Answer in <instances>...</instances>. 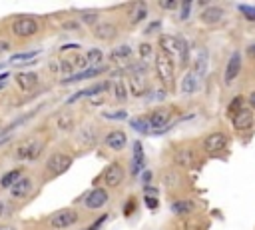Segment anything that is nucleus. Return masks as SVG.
<instances>
[{
  "label": "nucleus",
  "instance_id": "nucleus-1",
  "mask_svg": "<svg viewBox=\"0 0 255 230\" xmlns=\"http://www.w3.org/2000/svg\"><path fill=\"white\" fill-rule=\"evenodd\" d=\"M78 220H80L78 210H74V208H62V210L54 212V214L48 218V226L54 228V230H68V228H72Z\"/></svg>",
  "mask_w": 255,
  "mask_h": 230
},
{
  "label": "nucleus",
  "instance_id": "nucleus-2",
  "mask_svg": "<svg viewBox=\"0 0 255 230\" xmlns=\"http://www.w3.org/2000/svg\"><path fill=\"white\" fill-rule=\"evenodd\" d=\"M156 72H158V78L162 80V84L172 88L174 86V80H176V68H174V60L165 56L164 52L156 56Z\"/></svg>",
  "mask_w": 255,
  "mask_h": 230
},
{
  "label": "nucleus",
  "instance_id": "nucleus-3",
  "mask_svg": "<svg viewBox=\"0 0 255 230\" xmlns=\"http://www.w3.org/2000/svg\"><path fill=\"white\" fill-rule=\"evenodd\" d=\"M72 162H74V158L70 154H66V152H54V154H50L48 160H46V170L52 174V176H60V174H64V172L70 170Z\"/></svg>",
  "mask_w": 255,
  "mask_h": 230
},
{
  "label": "nucleus",
  "instance_id": "nucleus-4",
  "mask_svg": "<svg viewBox=\"0 0 255 230\" xmlns=\"http://www.w3.org/2000/svg\"><path fill=\"white\" fill-rule=\"evenodd\" d=\"M227 144H229V138L224 132H211V134H208L206 138H203L201 148L210 156H217L227 148Z\"/></svg>",
  "mask_w": 255,
  "mask_h": 230
},
{
  "label": "nucleus",
  "instance_id": "nucleus-5",
  "mask_svg": "<svg viewBox=\"0 0 255 230\" xmlns=\"http://www.w3.org/2000/svg\"><path fill=\"white\" fill-rule=\"evenodd\" d=\"M42 148H44V144H42L40 138H28L22 144H18V148H16V160L32 162V160H36L40 156Z\"/></svg>",
  "mask_w": 255,
  "mask_h": 230
},
{
  "label": "nucleus",
  "instance_id": "nucleus-6",
  "mask_svg": "<svg viewBox=\"0 0 255 230\" xmlns=\"http://www.w3.org/2000/svg\"><path fill=\"white\" fill-rule=\"evenodd\" d=\"M38 22L30 18V16H18L14 22H12V34L18 36V38H32L38 34Z\"/></svg>",
  "mask_w": 255,
  "mask_h": 230
},
{
  "label": "nucleus",
  "instance_id": "nucleus-7",
  "mask_svg": "<svg viewBox=\"0 0 255 230\" xmlns=\"http://www.w3.org/2000/svg\"><path fill=\"white\" fill-rule=\"evenodd\" d=\"M104 182H106V186H110V188H116V186H120L122 182H124V178H126V168L122 166L120 162H112V164H108L106 166V170H104Z\"/></svg>",
  "mask_w": 255,
  "mask_h": 230
},
{
  "label": "nucleus",
  "instance_id": "nucleus-8",
  "mask_svg": "<svg viewBox=\"0 0 255 230\" xmlns=\"http://www.w3.org/2000/svg\"><path fill=\"white\" fill-rule=\"evenodd\" d=\"M110 200V192L106 188H94L92 192H88V196L84 198V206L88 210H98V208H104Z\"/></svg>",
  "mask_w": 255,
  "mask_h": 230
},
{
  "label": "nucleus",
  "instance_id": "nucleus-9",
  "mask_svg": "<svg viewBox=\"0 0 255 230\" xmlns=\"http://www.w3.org/2000/svg\"><path fill=\"white\" fill-rule=\"evenodd\" d=\"M104 146L110 150L120 152L128 146V134L124 132V130H112V132H108L104 136Z\"/></svg>",
  "mask_w": 255,
  "mask_h": 230
},
{
  "label": "nucleus",
  "instance_id": "nucleus-10",
  "mask_svg": "<svg viewBox=\"0 0 255 230\" xmlns=\"http://www.w3.org/2000/svg\"><path fill=\"white\" fill-rule=\"evenodd\" d=\"M241 66H243V60H241V52H233L227 60V66H225V74H224V80H225V84H231V82L240 76L241 72Z\"/></svg>",
  "mask_w": 255,
  "mask_h": 230
},
{
  "label": "nucleus",
  "instance_id": "nucleus-11",
  "mask_svg": "<svg viewBox=\"0 0 255 230\" xmlns=\"http://www.w3.org/2000/svg\"><path fill=\"white\" fill-rule=\"evenodd\" d=\"M253 120H255V114L251 108H241L237 114H233L231 116V122H233V128L235 130H247L253 126Z\"/></svg>",
  "mask_w": 255,
  "mask_h": 230
},
{
  "label": "nucleus",
  "instance_id": "nucleus-12",
  "mask_svg": "<svg viewBox=\"0 0 255 230\" xmlns=\"http://www.w3.org/2000/svg\"><path fill=\"white\" fill-rule=\"evenodd\" d=\"M144 72H146V68H135V72L130 78V90L134 96H142L148 90V82H146Z\"/></svg>",
  "mask_w": 255,
  "mask_h": 230
},
{
  "label": "nucleus",
  "instance_id": "nucleus-13",
  "mask_svg": "<svg viewBox=\"0 0 255 230\" xmlns=\"http://www.w3.org/2000/svg\"><path fill=\"white\" fill-rule=\"evenodd\" d=\"M94 36L98 40H114L118 36V26L110 20L100 22L98 26H94Z\"/></svg>",
  "mask_w": 255,
  "mask_h": 230
},
{
  "label": "nucleus",
  "instance_id": "nucleus-14",
  "mask_svg": "<svg viewBox=\"0 0 255 230\" xmlns=\"http://www.w3.org/2000/svg\"><path fill=\"white\" fill-rule=\"evenodd\" d=\"M169 118H172V112H169L167 108H156L154 112L148 116L150 120V128H165Z\"/></svg>",
  "mask_w": 255,
  "mask_h": 230
},
{
  "label": "nucleus",
  "instance_id": "nucleus-15",
  "mask_svg": "<svg viewBox=\"0 0 255 230\" xmlns=\"http://www.w3.org/2000/svg\"><path fill=\"white\" fill-rule=\"evenodd\" d=\"M224 16H225V10L224 8H219V6H210L206 8L201 14H199V18L203 24H219L224 20Z\"/></svg>",
  "mask_w": 255,
  "mask_h": 230
},
{
  "label": "nucleus",
  "instance_id": "nucleus-16",
  "mask_svg": "<svg viewBox=\"0 0 255 230\" xmlns=\"http://www.w3.org/2000/svg\"><path fill=\"white\" fill-rule=\"evenodd\" d=\"M16 84L24 92H30L38 86V74L36 72H18L16 74Z\"/></svg>",
  "mask_w": 255,
  "mask_h": 230
},
{
  "label": "nucleus",
  "instance_id": "nucleus-17",
  "mask_svg": "<svg viewBox=\"0 0 255 230\" xmlns=\"http://www.w3.org/2000/svg\"><path fill=\"white\" fill-rule=\"evenodd\" d=\"M197 88H199V78H197V74L194 70L185 72L183 78H181V84H180L181 94H194V92H197Z\"/></svg>",
  "mask_w": 255,
  "mask_h": 230
},
{
  "label": "nucleus",
  "instance_id": "nucleus-18",
  "mask_svg": "<svg viewBox=\"0 0 255 230\" xmlns=\"http://www.w3.org/2000/svg\"><path fill=\"white\" fill-rule=\"evenodd\" d=\"M146 166V154H144V146L138 140L134 144V164H132V174L138 176L142 172V168Z\"/></svg>",
  "mask_w": 255,
  "mask_h": 230
},
{
  "label": "nucleus",
  "instance_id": "nucleus-19",
  "mask_svg": "<svg viewBox=\"0 0 255 230\" xmlns=\"http://www.w3.org/2000/svg\"><path fill=\"white\" fill-rule=\"evenodd\" d=\"M30 190H32V180L28 176H22L18 182L10 188V196L12 198H24V196L30 194Z\"/></svg>",
  "mask_w": 255,
  "mask_h": 230
},
{
  "label": "nucleus",
  "instance_id": "nucleus-20",
  "mask_svg": "<svg viewBox=\"0 0 255 230\" xmlns=\"http://www.w3.org/2000/svg\"><path fill=\"white\" fill-rule=\"evenodd\" d=\"M106 68L100 66V68H88V70H82L78 74H70L66 80H62V84H70V82H82V80H90V78H96L98 74H102Z\"/></svg>",
  "mask_w": 255,
  "mask_h": 230
},
{
  "label": "nucleus",
  "instance_id": "nucleus-21",
  "mask_svg": "<svg viewBox=\"0 0 255 230\" xmlns=\"http://www.w3.org/2000/svg\"><path fill=\"white\" fill-rule=\"evenodd\" d=\"M195 210V202L194 200H176L174 204H172V212L174 214H178V216H185V214H192V212Z\"/></svg>",
  "mask_w": 255,
  "mask_h": 230
},
{
  "label": "nucleus",
  "instance_id": "nucleus-22",
  "mask_svg": "<svg viewBox=\"0 0 255 230\" xmlns=\"http://www.w3.org/2000/svg\"><path fill=\"white\" fill-rule=\"evenodd\" d=\"M24 176V172L20 168H14V170H8L6 174H2V178H0V186L2 188H12L18 180Z\"/></svg>",
  "mask_w": 255,
  "mask_h": 230
},
{
  "label": "nucleus",
  "instance_id": "nucleus-23",
  "mask_svg": "<svg viewBox=\"0 0 255 230\" xmlns=\"http://www.w3.org/2000/svg\"><path fill=\"white\" fill-rule=\"evenodd\" d=\"M194 72L197 74L199 80L206 76V72H208V50H206V48H199L197 58H195V70Z\"/></svg>",
  "mask_w": 255,
  "mask_h": 230
},
{
  "label": "nucleus",
  "instance_id": "nucleus-24",
  "mask_svg": "<svg viewBox=\"0 0 255 230\" xmlns=\"http://www.w3.org/2000/svg\"><path fill=\"white\" fill-rule=\"evenodd\" d=\"M84 56H86V62L90 68H100L102 62H104V52H102L100 48H88V52Z\"/></svg>",
  "mask_w": 255,
  "mask_h": 230
},
{
  "label": "nucleus",
  "instance_id": "nucleus-25",
  "mask_svg": "<svg viewBox=\"0 0 255 230\" xmlns=\"http://www.w3.org/2000/svg\"><path fill=\"white\" fill-rule=\"evenodd\" d=\"M174 160H176V164H180V166H192L195 156H194V152L190 148H181V150L176 152Z\"/></svg>",
  "mask_w": 255,
  "mask_h": 230
},
{
  "label": "nucleus",
  "instance_id": "nucleus-26",
  "mask_svg": "<svg viewBox=\"0 0 255 230\" xmlns=\"http://www.w3.org/2000/svg\"><path fill=\"white\" fill-rule=\"evenodd\" d=\"M132 56V48L128 46V44H124V46H118V48H114L112 50V54H110V60L112 62H124L126 58H130Z\"/></svg>",
  "mask_w": 255,
  "mask_h": 230
},
{
  "label": "nucleus",
  "instance_id": "nucleus-27",
  "mask_svg": "<svg viewBox=\"0 0 255 230\" xmlns=\"http://www.w3.org/2000/svg\"><path fill=\"white\" fill-rule=\"evenodd\" d=\"M56 126L60 128V130H72L74 128V116L72 114H68V112H62V114H58V118H56Z\"/></svg>",
  "mask_w": 255,
  "mask_h": 230
},
{
  "label": "nucleus",
  "instance_id": "nucleus-28",
  "mask_svg": "<svg viewBox=\"0 0 255 230\" xmlns=\"http://www.w3.org/2000/svg\"><path fill=\"white\" fill-rule=\"evenodd\" d=\"M112 86H114V96H116V100L124 102L126 98H128V84H126L124 80H116Z\"/></svg>",
  "mask_w": 255,
  "mask_h": 230
},
{
  "label": "nucleus",
  "instance_id": "nucleus-29",
  "mask_svg": "<svg viewBox=\"0 0 255 230\" xmlns=\"http://www.w3.org/2000/svg\"><path fill=\"white\" fill-rule=\"evenodd\" d=\"M146 16H148V8H146V4H138L134 8V12L130 14V22L132 24H140L142 20H146Z\"/></svg>",
  "mask_w": 255,
  "mask_h": 230
},
{
  "label": "nucleus",
  "instance_id": "nucleus-30",
  "mask_svg": "<svg viewBox=\"0 0 255 230\" xmlns=\"http://www.w3.org/2000/svg\"><path fill=\"white\" fill-rule=\"evenodd\" d=\"M36 56H38V52L34 50V52H16V54H12L10 56V62H32V60H36Z\"/></svg>",
  "mask_w": 255,
  "mask_h": 230
},
{
  "label": "nucleus",
  "instance_id": "nucleus-31",
  "mask_svg": "<svg viewBox=\"0 0 255 230\" xmlns=\"http://www.w3.org/2000/svg\"><path fill=\"white\" fill-rule=\"evenodd\" d=\"M80 20L88 26H98L100 24V18H98V12H82Z\"/></svg>",
  "mask_w": 255,
  "mask_h": 230
},
{
  "label": "nucleus",
  "instance_id": "nucleus-32",
  "mask_svg": "<svg viewBox=\"0 0 255 230\" xmlns=\"http://www.w3.org/2000/svg\"><path fill=\"white\" fill-rule=\"evenodd\" d=\"M130 124H132L134 130H138V132H148V128H150V120L148 118H132Z\"/></svg>",
  "mask_w": 255,
  "mask_h": 230
},
{
  "label": "nucleus",
  "instance_id": "nucleus-33",
  "mask_svg": "<svg viewBox=\"0 0 255 230\" xmlns=\"http://www.w3.org/2000/svg\"><path fill=\"white\" fill-rule=\"evenodd\" d=\"M241 108H245V106H243V96H235L233 100L229 102V106H227L229 116H231V114H237V112H240Z\"/></svg>",
  "mask_w": 255,
  "mask_h": 230
},
{
  "label": "nucleus",
  "instance_id": "nucleus-34",
  "mask_svg": "<svg viewBox=\"0 0 255 230\" xmlns=\"http://www.w3.org/2000/svg\"><path fill=\"white\" fill-rule=\"evenodd\" d=\"M138 52H140L142 60H151V58H154V48H151V44H148V42L140 44V48H138Z\"/></svg>",
  "mask_w": 255,
  "mask_h": 230
},
{
  "label": "nucleus",
  "instance_id": "nucleus-35",
  "mask_svg": "<svg viewBox=\"0 0 255 230\" xmlns=\"http://www.w3.org/2000/svg\"><path fill=\"white\" fill-rule=\"evenodd\" d=\"M102 114H104V118H108V120H124V118H128L126 110H114V112H102Z\"/></svg>",
  "mask_w": 255,
  "mask_h": 230
},
{
  "label": "nucleus",
  "instance_id": "nucleus-36",
  "mask_svg": "<svg viewBox=\"0 0 255 230\" xmlns=\"http://www.w3.org/2000/svg\"><path fill=\"white\" fill-rule=\"evenodd\" d=\"M240 12H241V14H245V18H247V20L255 22V8H253V6H247V4H240Z\"/></svg>",
  "mask_w": 255,
  "mask_h": 230
},
{
  "label": "nucleus",
  "instance_id": "nucleus-37",
  "mask_svg": "<svg viewBox=\"0 0 255 230\" xmlns=\"http://www.w3.org/2000/svg\"><path fill=\"white\" fill-rule=\"evenodd\" d=\"M160 30H162V22H160V20H154L151 24H148V26H146L144 34H156V32H160Z\"/></svg>",
  "mask_w": 255,
  "mask_h": 230
},
{
  "label": "nucleus",
  "instance_id": "nucleus-38",
  "mask_svg": "<svg viewBox=\"0 0 255 230\" xmlns=\"http://www.w3.org/2000/svg\"><path fill=\"white\" fill-rule=\"evenodd\" d=\"M190 10H192V2H185V4L181 6L180 18H181V20H188V18H190Z\"/></svg>",
  "mask_w": 255,
  "mask_h": 230
},
{
  "label": "nucleus",
  "instance_id": "nucleus-39",
  "mask_svg": "<svg viewBox=\"0 0 255 230\" xmlns=\"http://www.w3.org/2000/svg\"><path fill=\"white\" fill-rule=\"evenodd\" d=\"M146 206H148L150 210H156V208L160 206V202H158L156 196H146Z\"/></svg>",
  "mask_w": 255,
  "mask_h": 230
},
{
  "label": "nucleus",
  "instance_id": "nucleus-40",
  "mask_svg": "<svg viewBox=\"0 0 255 230\" xmlns=\"http://www.w3.org/2000/svg\"><path fill=\"white\" fill-rule=\"evenodd\" d=\"M160 6H162L164 10H174V8H178V2H176V0H169V2H165V0H162V2H160Z\"/></svg>",
  "mask_w": 255,
  "mask_h": 230
},
{
  "label": "nucleus",
  "instance_id": "nucleus-41",
  "mask_svg": "<svg viewBox=\"0 0 255 230\" xmlns=\"http://www.w3.org/2000/svg\"><path fill=\"white\" fill-rule=\"evenodd\" d=\"M8 50H10V42L0 40V54H4V52H8Z\"/></svg>",
  "mask_w": 255,
  "mask_h": 230
},
{
  "label": "nucleus",
  "instance_id": "nucleus-42",
  "mask_svg": "<svg viewBox=\"0 0 255 230\" xmlns=\"http://www.w3.org/2000/svg\"><path fill=\"white\" fill-rule=\"evenodd\" d=\"M76 48H80V44L74 42V44H64V46L60 48V50H62V52H68V50H76Z\"/></svg>",
  "mask_w": 255,
  "mask_h": 230
},
{
  "label": "nucleus",
  "instance_id": "nucleus-43",
  "mask_svg": "<svg viewBox=\"0 0 255 230\" xmlns=\"http://www.w3.org/2000/svg\"><path fill=\"white\" fill-rule=\"evenodd\" d=\"M151 98H154V100H164V98H165V90H154V96H151Z\"/></svg>",
  "mask_w": 255,
  "mask_h": 230
},
{
  "label": "nucleus",
  "instance_id": "nucleus-44",
  "mask_svg": "<svg viewBox=\"0 0 255 230\" xmlns=\"http://www.w3.org/2000/svg\"><path fill=\"white\" fill-rule=\"evenodd\" d=\"M134 206H135V202H134V200H130V202L126 204V210H124V214H126V216H130V214H132V210H134Z\"/></svg>",
  "mask_w": 255,
  "mask_h": 230
},
{
  "label": "nucleus",
  "instance_id": "nucleus-45",
  "mask_svg": "<svg viewBox=\"0 0 255 230\" xmlns=\"http://www.w3.org/2000/svg\"><path fill=\"white\" fill-rule=\"evenodd\" d=\"M151 178H154V174H151L150 170H146L144 174H142V180H144V182L148 184V182H151Z\"/></svg>",
  "mask_w": 255,
  "mask_h": 230
},
{
  "label": "nucleus",
  "instance_id": "nucleus-46",
  "mask_svg": "<svg viewBox=\"0 0 255 230\" xmlns=\"http://www.w3.org/2000/svg\"><path fill=\"white\" fill-rule=\"evenodd\" d=\"M247 100H249V104H251V110H255V90H253V92H249Z\"/></svg>",
  "mask_w": 255,
  "mask_h": 230
},
{
  "label": "nucleus",
  "instance_id": "nucleus-47",
  "mask_svg": "<svg viewBox=\"0 0 255 230\" xmlns=\"http://www.w3.org/2000/svg\"><path fill=\"white\" fill-rule=\"evenodd\" d=\"M247 54H249V56H255V44L247 46Z\"/></svg>",
  "mask_w": 255,
  "mask_h": 230
},
{
  "label": "nucleus",
  "instance_id": "nucleus-48",
  "mask_svg": "<svg viewBox=\"0 0 255 230\" xmlns=\"http://www.w3.org/2000/svg\"><path fill=\"white\" fill-rule=\"evenodd\" d=\"M66 28H72V30H78V24H76V22H66Z\"/></svg>",
  "mask_w": 255,
  "mask_h": 230
},
{
  "label": "nucleus",
  "instance_id": "nucleus-49",
  "mask_svg": "<svg viewBox=\"0 0 255 230\" xmlns=\"http://www.w3.org/2000/svg\"><path fill=\"white\" fill-rule=\"evenodd\" d=\"M2 214H4V202L0 200V216H2Z\"/></svg>",
  "mask_w": 255,
  "mask_h": 230
},
{
  "label": "nucleus",
  "instance_id": "nucleus-50",
  "mask_svg": "<svg viewBox=\"0 0 255 230\" xmlns=\"http://www.w3.org/2000/svg\"><path fill=\"white\" fill-rule=\"evenodd\" d=\"M0 230H16V228H12V226H0Z\"/></svg>",
  "mask_w": 255,
  "mask_h": 230
},
{
  "label": "nucleus",
  "instance_id": "nucleus-51",
  "mask_svg": "<svg viewBox=\"0 0 255 230\" xmlns=\"http://www.w3.org/2000/svg\"><path fill=\"white\" fill-rule=\"evenodd\" d=\"M0 68H2V64H0Z\"/></svg>",
  "mask_w": 255,
  "mask_h": 230
}]
</instances>
